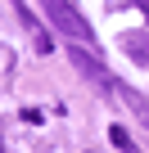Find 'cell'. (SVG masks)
<instances>
[{"label":"cell","instance_id":"5b68a950","mask_svg":"<svg viewBox=\"0 0 149 153\" xmlns=\"http://www.w3.org/2000/svg\"><path fill=\"white\" fill-rule=\"evenodd\" d=\"M127 54H131L136 63H149V36H145V32H131V36H127Z\"/></svg>","mask_w":149,"mask_h":153},{"label":"cell","instance_id":"8992f818","mask_svg":"<svg viewBox=\"0 0 149 153\" xmlns=\"http://www.w3.org/2000/svg\"><path fill=\"white\" fill-rule=\"evenodd\" d=\"M109 140H113V144H118L122 153H136V140H131V135H127L122 126H109Z\"/></svg>","mask_w":149,"mask_h":153},{"label":"cell","instance_id":"52a82bcc","mask_svg":"<svg viewBox=\"0 0 149 153\" xmlns=\"http://www.w3.org/2000/svg\"><path fill=\"white\" fill-rule=\"evenodd\" d=\"M113 5H136V9H140V14L149 18V0H113Z\"/></svg>","mask_w":149,"mask_h":153},{"label":"cell","instance_id":"7a4b0ae2","mask_svg":"<svg viewBox=\"0 0 149 153\" xmlns=\"http://www.w3.org/2000/svg\"><path fill=\"white\" fill-rule=\"evenodd\" d=\"M68 59H72V68H77L86 81H95V86H104V90H109V81H113V76H109V68H104V59H100V54H91L86 45H77V41H72Z\"/></svg>","mask_w":149,"mask_h":153},{"label":"cell","instance_id":"3957f363","mask_svg":"<svg viewBox=\"0 0 149 153\" xmlns=\"http://www.w3.org/2000/svg\"><path fill=\"white\" fill-rule=\"evenodd\" d=\"M14 14H18V23L27 27V41H32V50H36V54H50V50H54V36L41 27V18H36V14L23 5V0H14Z\"/></svg>","mask_w":149,"mask_h":153},{"label":"cell","instance_id":"6da1fadb","mask_svg":"<svg viewBox=\"0 0 149 153\" xmlns=\"http://www.w3.org/2000/svg\"><path fill=\"white\" fill-rule=\"evenodd\" d=\"M41 9H45V18H50V27H54L59 36L77 41V45H95L91 23H86L77 9H72V0H41Z\"/></svg>","mask_w":149,"mask_h":153},{"label":"cell","instance_id":"277c9868","mask_svg":"<svg viewBox=\"0 0 149 153\" xmlns=\"http://www.w3.org/2000/svg\"><path fill=\"white\" fill-rule=\"evenodd\" d=\"M109 95H113V99H118L122 108H131V113H136V122H140V126L149 131V99H145L140 90H131L127 81H109Z\"/></svg>","mask_w":149,"mask_h":153}]
</instances>
